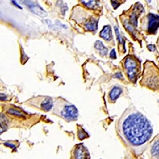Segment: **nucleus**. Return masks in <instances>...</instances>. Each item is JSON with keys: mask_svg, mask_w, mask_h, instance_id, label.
<instances>
[{"mask_svg": "<svg viewBox=\"0 0 159 159\" xmlns=\"http://www.w3.org/2000/svg\"><path fill=\"white\" fill-rule=\"evenodd\" d=\"M118 132L122 140L133 149L143 147L150 140L153 129L147 118L139 112L125 114L118 124Z\"/></svg>", "mask_w": 159, "mask_h": 159, "instance_id": "nucleus-1", "label": "nucleus"}, {"mask_svg": "<svg viewBox=\"0 0 159 159\" xmlns=\"http://www.w3.org/2000/svg\"><path fill=\"white\" fill-rule=\"evenodd\" d=\"M56 115L68 121H74L77 119L78 111L73 105L64 106L60 111L56 113Z\"/></svg>", "mask_w": 159, "mask_h": 159, "instance_id": "nucleus-2", "label": "nucleus"}, {"mask_svg": "<svg viewBox=\"0 0 159 159\" xmlns=\"http://www.w3.org/2000/svg\"><path fill=\"white\" fill-rule=\"evenodd\" d=\"M125 66L127 70L129 78L132 81L135 80L138 73V65L136 60L132 56H128L125 61Z\"/></svg>", "mask_w": 159, "mask_h": 159, "instance_id": "nucleus-3", "label": "nucleus"}, {"mask_svg": "<svg viewBox=\"0 0 159 159\" xmlns=\"http://www.w3.org/2000/svg\"><path fill=\"white\" fill-rule=\"evenodd\" d=\"M148 31L150 34H155L159 28V15L156 14L149 13L148 15Z\"/></svg>", "mask_w": 159, "mask_h": 159, "instance_id": "nucleus-4", "label": "nucleus"}, {"mask_svg": "<svg viewBox=\"0 0 159 159\" xmlns=\"http://www.w3.org/2000/svg\"><path fill=\"white\" fill-rule=\"evenodd\" d=\"M74 157L75 159H90V154L86 148L80 144L75 149Z\"/></svg>", "mask_w": 159, "mask_h": 159, "instance_id": "nucleus-5", "label": "nucleus"}, {"mask_svg": "<svg viewBox=\"0 0 159 159\" xmlns=\"http://www.w3.org/2000/svg\"><path fill=\"white\" fill-rule=\"evenodd\" d=\"M27 2H25V3L34 14L37 15L42 18H44L47 16L48 13L42 8L40 6L33 4L32 2H30L29 1Z\"/></svg>", "mask_w": 159, "mask_h": 159, "instance_id": "nucleus-6", "label": "nucleus"}, {"mask_svg": "<svg viewBox=\"0 0 159 159\" xmlns=\"http://www.w3.org/2000/svg\"><path fill=\"white\" fill-rule=\"evenodd\" d=\"M53 106V99L51 97H46L39 105V108L45 112L49 111Z\"/></svg>", "mask_w": 159, "mask_h": 159, "instance_id": "nucleus-7", "label": "nucleus"}, {"mask_svg": "<svg viewBox=\"0 0 159 159\" xmlns=\"http://www.w3.org/2000/svg\"><path fill=\"white\" fill-rule=\"evenodd\" d=\"M100 36L106 41H111L112 38L111 28L109 25H105L100 32Z\"/></svg>", "mask_w": 159, "mask_h": 159, "instance_id": "nucleus-8", "label": "nucleus"}, {"mask_svg": "<svg viewBox=\"0 0 159 159\" xmlns=\"http://www.w3.org/2000/svg\"><path fill=\"white\" fill-rule=\"evenodd\" d=\"M135 9L136 10L135 12L131 15L130 18H131L132 23L135 26H137L138 24V15H139V14L137 13H142L144 10V9L142 7V6H140V4L136 6H135Z\"/></svg>", "mask_w": 159, "mask_h": 159, "instance_id": "nucleus-9", "label": "nucleus"}, {"mask_svg": "<svg viewBox=\"0 0 159 159\" xmlns=\"http://www.w3.org/2000/svg\"><path fill=\"white\" fill-rule=\"evenodd\" d=\"M122 92V90L118 86H115L110 92L109 94L110 99L112 101H115L119 97Z\"/></svg>", "mask_w": 159, "mask_h": 159, "instance_id": "nucleus-10", "label": "nucleus"}, {"mask_svg": "<svg viewBox=\"0 0 159 159\" xmlns=\"http://www.w3.org/2000/svg\"><path fill=\"white\" fill-rule=\"evenodd\" d=\"M94 47L96 49L100 51V54L103 56H105L107 55L108 52V49L105 47L103 44L99 40H97L95 43Z\"/></svg>", "mask_w": 159, "mask_h": 159, "instance_id": "nucleus-11", "label": "nucleus"}, {"mask_svg": "<svg viewBox=\"0 0 159 159\" xmlns=\"http://www.w3.org/2000/svg\"><path fill=\"white\" fill-rule=\"evenodd\" d=\"M86 28L90 31H95L98 28V21L94 19H92L85 24Z\"/></svg>", "mask_w": 159, "mask_h": 159, "instance_id": "nucleus-12", "label": "nucleus"}, {"mask_svg": "<svg viewBox=\"0 0 159 159\" xmlns=\"http://www.w3.org/2000/svg\"><path fill=\"white\" fill-rule=\"evenodd\" d=\"M152 153L154 158L159 159V140L156 141L153 145Z\"/></svg>", "mask_w": 159, "mask_h": 159, "instance_id": "nucleus-13", "label": "nucleus"}, {"mask_svg": "<svg viewBox=\"0 0 159 159\" xmlns=\"http://www.w3.org/2000/svg\"><path fill=\"white\" fill-rule=\"evenodd\" d=\"M81 2L89 8L94 9L98 6V1H89L88 2H85V1H82Z\"/></svg>", "mask_w": 159, "mask_h": 159, "instance_id": "nucleus-14", "label": "nucleus"}, {"mask_svg": "<svg viewBox=\"0 0 159 159\" xmlns=\"http://www.w3.org/2000/svg\"><path fill=\"white\" fill-rule=\"evenodd\" d=\"M114 30H115V34L117 36V39L119 40V43L123 45L124 49H125V42L123 38L121 36L120 33H119V30L117 27H114Z\"/></svg>", "mask_w": 159, "mask_h": 159, "instance_id": "nucleus-15", "label": "nucleus"}, {"mask_svg": "<svg viewBox=\"0 0 159 159\" xmlns=\"http://www.w3.org/2000/svg\"><path fill=\"white\" fill-rule=\"evenodd\" d=\"M8 112L13 115H16L18 116H23V114L21 112L15 109H10L8 110Z\"/></svg>", "mask_w": 159, "mask_h": 159, "instance_id": "nucleus-16", "label": "nucleus"}, {"mask_svg": "<svg viewBox=\"0 0 159 159\" xmlns=\"http://www.w3.org/2000/svg\"><path fill=\"white\" fill-rule=\"evenodd\" d=\"M110 57L113 59H116L117 58V55L115 49L112 50L110 54Z\"/></svg>", "mask_w": 159, "mask_h": 159, "instance_id": "nucleus-17", "label": "nucleus"}, {"mask_svg": "<svg viewBox=\"0 0 159 159\" xmlns=\"http://www.w3.org/2000/svg\"><path fill=\"white\" fill-rule=\"evenodd\" d=\"M79 138L80 139L82 135H83V139L86 138V133L85 132V131L84 130H83V129H81V130H79Z\"/></svg>", "mask_w": 159, "mask_h": 159, "instance_id": "nucleus-18", "label": "nucleus"}, {"mask_svg": "<svg viewBox=\"0 0 159 159\" xmlns=\"http://www.w3.org/2000/svg\"><path fill=\"white\" fill-rule=\"evenodd\" d=\"M111 2L112 5V6L113 7L114 9H116L118 8L119 6H120V3L118 2V1H113Z\"/></svg>", "mask_w": 159, "mask_h": 159, "instance_id": "nucleus-19", "label": "nucleus"}, {"mask_svg": "<svg viewBox=\"0 0 159 159\" xmlns=\"http://www.w3.org/2000/svg\"><path fill=\"white\" fill-rule=\"evenodd\" d=\"M63 6L62 7L61 9V11L63 15H64L65 14V12H66V10L68 9V6H67V5H66V3H65V4H63V6Z\"/></svg>", "mask_w": 159, "mask_h": 159, "instance_id": "nucleus-20", "label": "nucleus"}, {"mask_svg": "<svg viewBox=\"0 0 159 159\" xmlns=\"http://www.w3.org/2000/svg\"><path fill=\"white\" fill-rule=\"evenodd\" d=\"M114 78H118V79H121L123 78V76H122V74L121 72H118L116 73L114 76H113Z\"/></svg>", "mask_w": 159, "mask_h": 159, "instance_id": "nucleus-21", "label": "nucleus"}, {"mask_svg": "<svg viewBox=\"0 0 159 159\" xmlns=\"http://www.w3.org/2000/svg\"><path fill=\"white\" fill-rule=\"evenodd\" d=\"M148 48L150 51H154L156 49V48H155V45H153V44H149V45H148Z\"/></svg>", "mask_w": 159, "mask_h": 159, "instance_id": "nucleus-22", "label": "nucleus"}, {"mask_svg": "<svg viewBox=\"0 0 159 159\" xmlns=\"http://www.w3.org/2000/svg\"><path fill=\"white\" fill-rule=\"evenodd\" d=\"M6 98L7 97L6 95H4V94H2V93L1 94V100L2 101H4V100H6Z\"/></svg>", "mask_w": 159, "mask_h": 159, "instance_id": "nucleus-23", "label": "nucleus"}, {"mask_svg": "<svg viewBox=\"0 0 159 159\" xmlns=\"http://www.w3.org/2000/svg\"><path fill=\"white\" fill-rule=\"evenodd\" d=\"M12 2H13V4H14L15 6L17 7H18V8L21 9H22V7L20 6H19V4H18V3H17V2H16V1H12Z\"/></svg>", "mask_w": 159, "mask_h": 159, "instance_id": "nucleus-24", "label": "nucleus"}, {"mask_svg": "<svg viewBox=\"0 0 159 159\" xmlns=\"http://www.w3.org/2000/svg\"><path fill=\"white\" fill-rule=\"evenodd\" d=\"M6 145L8 146L11 147L13 148H15V147L14 145L8 143H6Z\"/></svg>", "mask_w": 159, "mask_h": 159, "instance_id": "nucleus-25", "label": "nucleus"}]
</instances>
